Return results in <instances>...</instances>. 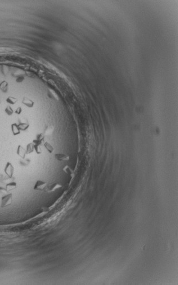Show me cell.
Instances as JSON below:
<instances>
[{"label": "cell", "instance_id": "obj_1", "mask_svg": "<svg viewBox=\"0 0 178 285\" xmlns=\"http://www.w3.org/2000/svg\"><path fill=\"white\" fill-rule=\"evenodd\" d=\"M13 203V193H9L2 196L1 199V207L3 208L11 205Z\"/></svg>", "mask_w": 178, "mask_h": 285}, {"label": "cell", "instance_id": "obj_2", "mask_svg": "<svg viewBox=\"0 0 178 285\" xmlns=\"http://www.w3.org/2000/svg\"><path fill=\"white\" fill-rule=\"evenodd\" d=\"M47 186V183L46 182L38 179L36 180L33 187V189L37 191H43L46 189Z\"/></svg>", "mask_w": 178, "mask_h": 285}, {"label": "cell", "instance_id": "obj_3", "mask_svg": "<svg viewBox=\"0 0 178 285\" xmlns=\"http://www.w3.org/2000/svg\"><path fill=\"white\" fill-rule=\"evenodd\" d=\"M4 172L9 178L13 177L14 173V168L10 162H7L4 168Z\"/></svg>", "mask_w": 178, "mask_h": 285}, {"label": "cell", "instance_id": "obj_4", "mask_svg": "<svg viewBox=\"0 0 178 285\" xmlns=\"http://www.w3.org/2000/svg\"><path fill=\"white\" fill-rule=\"evenodd\" d=\"M62 187V186L60 184L58 183H53L52 184L47 185L45 190L47 192L51 193V192H54L55 191H56V190L58 189L61 188Z\"/></svg>", "mask_w": 178, "mask_h": 285}, {"label": "cell", "instance_id": "obj_5", "mask_svg": "<svg viewBox=\"0 0 178 285\" xmlns=\"http://www.w3.org/2000/svg\"><path fill=\"white\" fill-rule=\"evenodd\" d=\"M17 154H18V156L24 159V158H25L27 154L26 149L24 148L22 145H19L17 149Z\"/></svg>", "mask_w": 178, "mask_h": 285}, {"label": "cell", "instance_id": "obj_6", "mask_svg": "<svg viewBox=\"0 0 178 285\" xmlns=\"http://www.w3.org/2000/svg\"><path fill=\"white\" fill-rule=\"evenodd\" d=\"M45 140V135L42 133L39 134L37 135V137L33 140V142L34 144L41 145Z\"/></svg>", "mask_w": 178, "mask_h": 285}, {"label": "cell", "instance_id": "obj_7", "mask_svg": "<svg viewBox=\"0 0 178 285\" xmlns=\"http://www.w3.org/2000/svg\"><path fill=\"white\" fill-rule=\"evenodd\" d=\"M22 102L23 105H26L27 107H28V108H33L34 105V102L33 101H32V100H30V98L26 97H24L23 98Z\"/></svg>", "mask_w": 178, "mask_h": 285}, {"label": "cell", "instance_id": "obj_8", "mask_svg": "<svg viewBox=\"0 0 178 285\" xmlns=\"http://www.w3.org/2000/svg\"><path fill=\"white\" fill-rule=\"evenodd\" d=\"M55 158L59 161H66L69 160V157L63 153H56L55 154Z\"/></svg>", "mask_w": 178, "mask_h": 285}, {"label": "cell", "instance_id": "obj_9", "mask_svg": "<svg viewBox=\"0 0 178 285\" xmlns=\"http://www.w3.org/2000/svg\"><path fill=\"white\" fill-rule=\"evenodd\" d=\"M11 129L14 136H17L21 134V130L19 129V127L16 123H14V124H13L11 125Z\"/></svg>", "mask_w": 178, "mask_h": 285}, {"label": "cell", "instance_id": "obj_10", "mask_svg": "<svg viewBox=\"0 0 178 285\" xmlns=\"http://www.w3.org/2000/svg\"><path fill=\"white\" fill-rule=\"evenodd\" d=\"M17 187V183L15 182H11L6 184L5 188L7 192H10Z\"/></svg>", "mask_w": 178, "mask_h": 285}, {"label": "cell", "instance_id": "obj_11", "mask_svg": "<svg viewBox=\"0 0 178 285\" xmlns=\"http://www.w3.org/2000/svg\"><path fill=\"white\" fill-rule=\"evenodd\" d=\"M8 86H9V84L6 81L3 80L0 83V90L4 93L7 92L8 91Z\"/></svg>", "mask_w": 178, "mask_h": 285}, {"label": "cell", "instance_id": "obj_12", "mask_svg": "<svg viewBox=\"0 0 178 285\" xmlns=\"http://www.w3.org/2000/svg\"><path fill=\"white\" fill-rule=\"evenodd\" d=\"M34 145L33 142H29L26 146V153L27 154H30L34 152Z\"/></svg>", "mask_w": 178, "mask_h": 285}, {"label": "cell", "instance_id": "obj_13", "mask_svg": "<svg viewBox=\"0 0 178 285\" xmlns=\"http://www.w3.org/2000/svg\"><path fill=\"white\" fill-rule=\"evenodd\" d=\"M54 132V127L51 126H47L43 132V135L45 136H49L52 135Z\"/></svg>", "mask_w": 178, "mask_h": 285}, {"label": "cell", "instance_id": "obj_14", "mask_svg": "<svg viewBox=\"0 0 178 285\" xmlns=\"http://www.w3.org/2000/svg\"><path fill=\"white\" fill-rule=\"evenodd\" d=\"M18 126L19 127V129H20V130L23 131H26L29 127V124H28V123H25V122L20 123L19 125H18Z\"/></svg>", "mask_w": 178, "mask_h": 285}, {"label": "cell", "instance_id": "obj_15", "mask_svg": "<svg viewBox=\"0 0 178 285\" xmlns=\"http://www.w3.org/2000/svg\"><path fill=\"white\" fill-rule=\"evenodd\" d=\"M6 101L7 103H8V104H9L10 105H14L17 102L18 99L14 97L9 96L6 98Z\"/></svg>", "mask_w": 178, "mask_h": 285}, {"label": "cell", "instance_id": "obj_16", "mask_svg": "<svg viewBox=\"0 0 178 285\" xmlns=\"http://www.w3.org/2000/svg\"><path fill=\"white\" fill-rule=\"evenodd\" d=\"M43 145H44L45 148H46V149L48 151L49 153H52L54 151V148L53 146H52V145H51L49 142H45L44 144H43Z\"/></svg>", "mask_w": 178, "mask_h": 285}, {"label": "cell", "instance_id": "obj_17", "mask_svg": "<svg viewBox=\"0 0 178 285\" xmlns=\"http://www.w3.org/2000/svg\"><path fill=\"white\" fill-rule=\"evenodd\" d=\"M5 112L6 113V114L7 115V116H11L14 113V111L13 109L12 108L11 106H7L6 108L5 109Z\"/></svg>", "mask_w": 178, "mask_h": 285}, {"label": "cell", "instance_id": "obj_18", "mask_svg": "<svg viewBox=\"0 0 178 285\" xmlns=\"http://www.w3.org/2000/svg\"><path fill=\"white\" fill-rule=\"evenodd\" d=\"M34 151L37 154H40L42 153V148L40 145L34 144Z\"/></svg>", "mask_w": 178, "mask_h": 285}, {"label": "cell", "instance_id": "obj_19", "mask_svg": "<svg viewBox=\"0 0 178 285\" xmlns=\"http://www.w3.org/2000/svg\"><path fill=\"white\" fill-rule=\"evenodd\" d=\"M63 170L65 173L69 174V175H72V174H73V171L70 168V167H69L68 166H65L64 168H63Z\"/></svg>", "mask_w": 178, "mask_h": 285}, {"label": "cell", "instance_id": "obj_20", "mask_svg": "<svg viewBox=\"0 0 178 285\" xmlns=\"http://www.w3.org/2000/svg\"><path fill=\"white\" fill-rule=\"evenodd\" d=\"M24 80V77L23 76H20L18 77L17 79H16V82L20 83L23 82Z\"/></svg>", "mask_w": 178, "mask_h": 285}, {"label": "cell", "instance_id": "obj_21", "mask_svg": "<svg viewBox=\"0 0 178 285\" xmlns=\"http://www.w3.org/2000/svg\"><path fill=\"white\" fill-rule=\"evenodd\" d=\"M15 112V113L16 114H17V115H20V114H21L22 113V108H21V106H19L18 108H17V109H16V110H15V112Z\"/></svg>", "mask_w": 178, "mask_h": 285}, {"label": "cell", "instance_id": "obj_22", "mask_svg": "<svg viewBox=\"0 0 178 285\" xmlns=\"http://www.w3.org/2000/svg\"><path fill=\"white\" fill-rule=\"evenodd\" d=\"M2 192H7L5 188H3L2 187H0V193Z\"/></svg>", "mask_w": 178, "mask_h": 285}, {"label": "cell", "instance_id": "obj_23", "mask_svg": "<svg viewBox=\"0 0 178 285\" xmlns=\"http://www.w3.org/2000/svg\"><path fill=\"white\" fill-rule=\"evenodd\" d=\"M0 104H1V98H0Z\"/></svg>", "mask_w": 178, "mask_h": 285}]
</instances>
